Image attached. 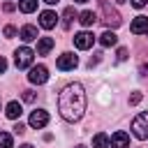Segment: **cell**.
Returning <instances> with one entry per match:
<instances>
[{
  "instance_id": "obj_21",
  "label": "cell",
  "mask_w": 148,
  "mask_h": 148,
  "mask_svg": "<svg viewBox=\"0 0 148 148\" xmlns=\"http://www.w3.org/2000/svg\"><path fill=\"white\" fill-rule=\"evenodd\" d=\"M5 37H9V39L16 37V28H14V25H7V28H5Z\"/></svg>"
},
{
  "instance_id": "obj_22",
  "label": "cell",
  "mask_w": 148,
  "mask_h": 148,
  "mask_svg": "<svg viewBox=\"0 0 148 148\" xmlns=\"http://www.w3.org/2000/svg\"><path fill=\"white\" fill-rule=\"evenodd\" d=\"M23 102H35V92L32 90H23Z\"/></svg>"
},
{
  "instance_id": "obj_3",
  "label": "cell",
  "mask_w": 148,
  "mask_h": 148,
  "mask_svg": "<svg viewBox=\"0 0 148 148\" xmlns=\"http://www.w3.org/2000/svg\"><path fill=\"white\" fill-rule=\"evenodd\" d=\"M132 132H134L136 139H148V111L139 113L132 120Z\"/></svg>"
},
{
  "instance_id": "obj_31",
  "label": "cell",
  "mask_w": 148,
  "mask_h": 148,
  "mask_svg": "<svg viewBox=\"0 0 148 148\" xmlns=\"http://www.w3.org/2000/svg\"><path fill=\"white\" fill-rule=\"evenodd\" d=\"M74 2H88V0H74Z\"/></svg>"
},
{
  "instance_id": "obj_4",
  "label": "cell",
  "mask_w": 148,
  "mask_h": 148,
  "mask_svg": "<svg viewBox=\"0 0 148 148\" xmlns=\"http://www.w3.org/2000/svg\"><path fill=\"white\" fill-rule=\"evenodd\" d=\"M32 58H35V53H32V49H28V46L16 49V53H14V62H16V67H18V69L30 67V65H32Z\"/></svg>"
},
{
  "instance_id": "obj_1",
  "label": "cell",
  "mask_w": 148,
  "mask_h": 148,
  "mask_svg": "<svg viewBox=\"0 0 148 148\" xmlns=\"http://www.w3.org/2000/svg\"><path fill=\"white\" fill-rule=\"evenodd\" d=\"M58 111L67 123H76L86 111V90L81 83H69L58 95Z\"/></svg>"
},
{
  "instance_id": "obj_9",
  "label": "cell",
  "mask_w": 148,
  "mask_h": 148,
  "mask_svg": "<svg viewBox=\"0 0 148 148\" xmlns=\"http://www.w3.org/2000/svg\"><path fill=\"white\" fill-rule=\"evenodd\" d=\"M56 23H58V14H56V12L46 9V12H42V14H39V25H42L44 30L56 28Z\"/></svg>"
},
{
  "instance_id": "obj_24",
  "label": "cell",
  "mask_w": 148,
  "mask_h": 148,
  "mask_svg": "<svg viewBox=\"0 0 148 148\" xmlns=\"http://www.w3.org/2000/svg\"><path fill=\"white\" fill-rule=\"evenodd\" d=\"M14 132H16V134H23V132H25V125H23V123H16V125H14Z\"/></svg>"
},
{
  "instance_id": "obj_13",
  "label": "cell",
  "mask_w": 148,
  "mask_h": 148,
  "mask_svg": "<svg viewBox=\"0 0 148 148\" xmlns=\"http://www.w3.org/2000/svg\"><path fill=\"white\" fill-rule=\"evenodd\" d=\"M18 37L23 42H32V39H37V28L35 25H23L21 32H18Z\"/></svg>"
},
{
  "instance_id": "obj_17",
  "label": "cell",
  "mask_w": 148,
  "mask_h": 148,
  "mask_svg": "<svg viewBox=\"0 0 148 148\" xmlns=\"http://www.w3.org/2000/svg\"><path fill=\"white\" fill-rule=\"evenodd\" d=\"M92 148H109V136H106L104 132L95 134V136H92Z\"/></svg>"
},
{
  "instance_id": "obj_15",
  "label": "cell",
  "mask_w": 148,
  "mask_h": 148,
  "mask_svg": "<svg viewBox=\"0 0 148 148\" xmlns=\"http://www.w3.org/2000/svg\"><path fill=\"white\" fill-rule=\"evenodd\" d=\"M5 113H7V118L16 120V118L23 113V109H21V104H18V102H9V104L5 106Z\"/></svg>"
},
{
  "instance_id": "obj_7",
  "label": "cell",
  "mask_w": 148,
  "mask_h": 148,
  "mask_svg": "<svg viewBox=\"0 0 148 148\" xmlns=\"http://www.w3.org/2000/svg\"><path fill=\"white\" fill-rule=\"evenodd\" d=\"M58 69H62V72H67V69H74L76 65H79V58L74 56V53H62V56H58Z\"/></svg>"
},
{
  "instance_id": "obj_5",
  "label": "cell",
  "mask_w": 148,
  "mask_h": 148,
  "mask_svg": "<svg viewBox=\"0 0 148 148\" xmlns=\"http://www.w3.org/2000/svg\"><path fill=\"white\" fill-rule=\"evenodd\" d=\"M46 79H49V69H46L44 65L30 67V74H28V81H30V83H37V86H42V83H46Z\"/></svg>"
},
{
  "instance_id": "obj_26",
  "label": "cell",
  "mask_w": 148,
  "mask_h": 148,
  "mask_svg": "<svg viewBox=\"0 0 148 148\" xmlns=\"http://www.w3.org/2000/svg\"><path fill=\"white\" fill-rule=\"evenodd\" d=\"M118 60H127V49H118Z\"/></svg>"
},
{
  "instance_id": "obj_6",
  "label": "cell",
  "mask_w": 148,
  "mask_h": 148,
  "mask_svg": "<svg viewBox=\"0 0 148 148\" xmlns=\"http://www.w3.org/2000/svg\"><path fill=\"white\" fill-rule=\"evenodd\" d=\"M92 42H95V37H92V32H76L74 35V46L76 49H81V51H86V49H90L92 46Z\"/></svg>"
},
{
  "instance_id": "obj_14",
  "label": "cell",
  "mask_w": 148,
  "mask_h": 148,
  "mask_svg": "<svg viewBox=\"0 0 148 148\" xmlns=\"http://www.w3.org/2000/svg\"><path fill=\"white\" fill-rule=\"evenodd\" d=\"M53 44H56V42H53L51 37H42V39L37 42V53H39V56H46V53L53 49Z\"/></svg>"
},
{
  "instance_id": "obj_30",
  "label": "cell",
  "mask_w": 148,
  "mask_h": 148,
  "mask_svg": "<svg viewBox=\"0 0 148 148\" xmlns=\"http://www.w3.org/2000/svg\"><path fill=\"white\" fill-rule=\"evenodd\" d=\"M44 2H49V5H56V2H58V0H44Z\"/></svg>"
},
{
  "instance_id": "obj_8",
  "label": "cell",
  "mask_w": 148,
  "mask_h": 148,
  "mask_svg": "<svg viewBox=\"0 0 148 148\" xmlns=\"http://www.w3.org/2000/svg\"><path fill=\"white\" fill-rule=\"evenodd\" d=\"M30 127H35V130H42L46 123H49V113L44 111V109H37V111H32L30 113Z\"/></svg>"
},
{
  "instance_id": "obj_29",
  "label": "cell",
  "mask_w": 148,
  "mask_h": 148,
  "mask_svg": "<svg viewBox=\"0 0 148 148\" xmlns=\"http://www.w3.org/2000/svg\"><path fill=\"white\" fill-rule=\"evenodd\" d=\"M18 148H32V146H30V143H23V146H18Z\"/></svg>"
},
{
  "instance_id": "obj_23",
  "label": "cell",
  "mask_w": 148,
  "mask_h": 148,
  "mask_svg": "<svg viewBox=\"0 0 148 148\" xmlns=\"http://www.w3.org/2000/svg\"><path fill=\"white\" fill-rule=\"evenodd\" d=\"M141 102V92H132L130 95V104H139Z\"/></svg>"
},
{
  "instance_id": "obj_25",
  "label": "cell",
  "mask_w": 148,
  "mask_h": 148,
  "mask_svg": "<svg viewBox=\"0 0 148 148\" xmlns=\"http://www.w3.org/2000/svg\"><path fill=\"white\" fill-rule=\"evenodd\" d=\"M2 9H5V12H14V9H16V5H14V2H5V5H2Z\"/></svg>"
},
{
  "instance_id": "obj_11",
  "label": "cell",
  "mask_w": 148,
  "mask_h": 148,
  "mask_svg": "<svg viewBox=\"0 0 148 148\" xmlns=\"http://www.w3.org/2000/svg\"><path fill=\"white\" fill-rule=\"evenodd\" d=\"M130 30H132L134 35H141V32H146V30H148V16H136V18L132 21Z\"/></svg>"
},
{
  "instance_id": "obj_27",
  "label": "cell",
  "mask_w": 148,
  "mask_h": 148,
  "mask_svg": "<svg viewBox=\"0 0 148 148\" xmlns=\"http://www.w3.org/2000/svg\"><path fill=\"white\" fill-rule=\"evenodd\" d=\"M148 0H132V7H136V9H141L143 5H146Z\"/></svg>"
},
{
  "instance_id": "obj_34",
  "label": "cell",
  "mask_w": 148,
  "mask_h": 148,
  "mask_svg": "<svg viewBox=\"0 0 148 148\" xmlns=\"http://www.w3.org/2000/svg\"><path fill=\"white\" fill-rule=\"evenodd\" d=\"M146 35H148V30H146Z\"/></svg>"
},
{
  "instance_id": "obj_10",
  "label": "cell",
  "mask_w": 148,
  "mask_h": 148,
  "mask_svg": "<svg viewBox=\"0 0 148 148\" xmlns=\"http://www.w3.org/2000/svg\"><path fill=\"white\" fill-rule=\"evenodd\" d=\"M109 146H111V148H127V146H130V136H127V132L118 130V132L109 139Z\"/></svg>"
},
{
  "instance_id": "obj_19",
  "label": "cell",
  "mask_w": 148,
  "mask_h": 148,
  "mask_svg": "<svg viewBox=\"0 0 148 148\" xmlns=\"http://www.w3.org/2000/svg\"><path fill=\"white\" fill-rule=\"evenodd\" d=\"M62 18H65V21H62V25H65V28H69V25H72V21L76 18V12H74V7H67V9L62 12Z\"/></svg>"
},
{
  "instance_id": "obj_18",
  "label": "cell",
  "mask_w": 148,
  "mask_h": 148,
  "mask_svg": "<svg viewBox=\"0 0 148 148\" xmlns=\"http://www.w3.org/2000/svg\"><path fill=\"white\" fill-rule=\"evenodd\" d=\"M37 2H39V0H21V2H18V9H21L23 14H30V12L37 9Z\"/></svg>"
},
{
  "instance_id": "obj_12",
  "label": "cell",
  "mask_w": 148,
  "mask_h": 148,
  "mask_svg": "<svg viewBox=\"0 0 148 148\" xmlns=\"http://www.w3.org/2000/svg\"><path fill=\"white\" fill-rule=\"evenodd\" d=\"M79 21H81V25L90 28V25H95L97 14H95V12H90V9H86V12H81V14H79Z\"/></svg>"
},
{
  "instance_id": "obj_20",
  "label": "cell",
  "mask_w": 148,
  "mask_h": 148,
  "mask_svg": "<svg viewBox=\"0 0 148 148\" xmlns=\"http://www.w3.org/2000/svg\"><path fill=\"white\" fill-rule=\"evenodd\" d=\"M0 148H14V146H12V134L0 132Z\"/></svg>"
},
{
  "instance_id": "obj_28",
  "label": "cell",
  "mask_w": 148,
  "mask_h": 148,
  "mask_svg": "<svg viewBox=\"0 0 148 148\" xmlns=\"http://www.w3.org/2000/svg\"><path fill=\"white\" fill-rule=\"evenodd\" d=\"M5 69H7V60H5V58H2V56H0V74H2V72H5Z\"/></svg>"
},
{
  "instance_id": "obj_16",
  "label": "cell",
  "mask_w": 148,
  "mask_h": 148,
  "mask_svg": "<svg viewBox=\"0 0 148 148\" xmlns=\"http://www.w3.org/2000/svg\"><path fill=\"white\" fill-rule=\"evenodd\" d=\"M116 42H118V37H116L113 30H104V32L99 35V44H102V46H113Z\"/></svg>"
},
{
  "instance_id": "obj_32",
  "label": "cell",
  "mask_w": 148,
  "mask_h": 148,
  "mask_svg": "<svg viewBox=\"0 0 148 148\" xmlns=\"http://www.w3.org/2000/svg\"><path fill=\"white\" fill-rule=\"evenodd\" d=\"M118 2H127V0H118Z\"/></svg>"
},
{
  "instance_id": "obj_33",
  "label": "cell",
  "mask_w": 148,
  "mask_h": 148,
  "mask_svg": "<svg viewBox=\"0 0 148 148\" xmlns=\"http://www.w3.org/2000/svg\"><path fill=\"white\" fill-rule=\"evenodd\" d=\"M76 148H86V146H76Z\"/></svg>"
},
{
  "instance_id": "obj_2",
  "label": "cell",
  "mask_w": 148,
  "mask_h": 148,
  "mask_svg": "<svg viewBox=\"0 0 148 148\" xmlns=\"http://www.w3.org/2000/svg\"><path fill=\"white\" fill-rule=\"evenodd\" d=\"M97 5H99V12H102V21H104V25L106 28H118L120 23H123V18H120V14L109 5V0H97Z\"/></svg>"
}]
</instances>
